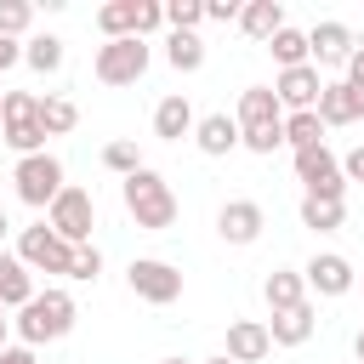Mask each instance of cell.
I'll return each instance as SVG.
<instances>
[{
  "label": "cell",
  "mask_w": 364,
  "mask_h": 364,
  "mask_svg": "<svg viewBox=\"0 0 364 364\" xmlns=\"http://www.w3.org/2000/svg\"><path fill=\"white\" fill-rule=\"evenodd\" d=\"M262 296H267V307H273V313H290V307H301V301H307V279H301V273H290V267H273V273H267V284H262Z\"/></svg>",
  "instance_id": "cell-22"
},
{
  "label": "cell",
  "mask_w": 364,
  "mask_h": 364,
  "mask_svg": "<svg viewBox=\"0 0 364 364\" xmlns=\"http://www.w3.org/2000/svg\"><path fill=\"white\" fill-rule=\"evenodd\" d=\"M262 228H267V216H262L256 199H228V205L216 210V233H222V245H256Z\"/></svg>",
  "instance_id": "cell-11"
},
{
  "label": "cell",
  "mask_w": 364,
  "mask_h": 364,
  "mask_svg": "<svg viewBox=\"0 0 364 364\" xmlns=\"http://www.w3.org/2000/svg\"><path fill=\"white\" fill-rule=\"evenodd\" d=\"M318 119H324V125H353V119H358V91H353L347 80H324Z\"/></svg>",
  "instance_id": "cell-21"
},
{
  "label": "cell",
  "mask_w": 364,
  "mask_h": 364,
  "mask_svg": "<svg viewBox=\"0 0 364 364\" xmlns=\"http://www.w3.org/2000/svg\"><path fill=\"white\" fill-rule=\"evenodd\" d=\"M125 284H131V296H142L148 307H171V301L182 296V273H176L171 262H159V256H136V262L125 267Z\"/></svg>",
  "instance_id": "cell-8"
},
{
  "label": "cell",
  "mask_w": 364,
  "mask_h": 364,
  "mask_svg": "<svg viewBox=\"0 0 364 364\" xmlns=\"http://www.w3.org/2000/svg\"><path fill=\"white\" fill-rule=\"evenodd\" d=\"M165 63H171L176 74H199V68H205V40H199V34H171V40H165Z\"/></svg>",
  "instance_id": "cell-25"
},
{
  "label": "cell",
  "mask_w": 364,
  "mask_h": 364,
  "mask_svg": "<svg viewBox=\"0 0 364 364\" xmlns=\"http://www.w3.org/2000/svg\"><path fill=\"white\" fill-rule=\"evenodd\" d=\"M273 97H279V108H290V114H307V108H318V97H324L318 63H301V68H279V80H273Z\"/></svg>",
  "instance_id": "cell-10"
},
{
  "label": "cell",
  "mask_w": 364,
  "mask_h": 364,
  "mask_svg": "<svg viewBox=\"0 0 364 364\" xmlns=\"http://www.w3.org/2000/svg\"><path fill=\"white\" fill-rule=\"evenodd\" d=\"M23 63H28L34 74H57V68H63V40H57V34H34V40L23 46Z\"/></svg>",
  "instance_id": "cell-28"
},
{
  "label": "cell",
  "mask_w": 364,
  "mask_h": 364,
  "mask_svg": "<svg viewBox=\"0 0 364 364\" xmlns=\"http://www.w3.org/2000/svg\"><path fill=\"white\" fill-rule=\"evenodd\" d=\"M307 46H313V57L318 63H347L353 51H358V40H353V28L347 23H318V28H307Z\"/></svg>",
  "instance_id": "cell-15"
},
{
  "label": "cell",
  "mask_w": 364,
  "mask_h": 364,
  "mask_svg": "<svg viewBox=\"0 0 364 364\" xmlns=\"http://www.w3.org/2000/svg\"><path fill=\"white\" fill-rule=\"evenodd\" d=\"M347 85H353V91H364V46L347 57Z\"/></svg>",
  "instance_id": "cell-38"
},
{
  "label": "cell",
  "mask_w": 364,
  "mask_h": 364,
  "mask_svg": "<svg viewBox=\"0 0 364 364\" xmlns=\"http://www.w3.org/2000/svg\"><path fill=\"white\" fill-rule=\"evenodd\" d=\"M0 364H40V358H34V347H6Z\"/></svg>",
  "instance_id": "cell-40"
},
{
  "label": "cell",
  "mask_w": 364,
  "mask_h": 364,
  "mask_svg": "<svg viewBox=\"0 0 364 364\" xmlns=\"http://www.w3.org/2000/svg\"><path fill=\"white\" fill-rule=\"evenodd\" d=\"M301 279H307L313 296H347V290H353V262L336 256V250H318V256L301 267Z\"/></svg>",
  "instance_id": "cell-12"
},
{
  "label": "cell",
  "mask_w": 364,
  "mask_h": 364,
  "mask_svg": "<svg viewBox=\"0 0 364 364\" xmlns=\"http://www.w3.org/2000/svg\"><path fill=\"white\" fill-rule=\"evenodd\" d=\"M6 228H11V222H6V210H0V239H6Z\"/></svg>",
  "instance_id": "cell-43"
},
{
  "label": "cell",
  "mask_w": 364,
  "mask_h": 364,
  "mask_svg": "<svg viewBox=\"0 0 364 364\" xmlns=\"http://www.w3.org/2000/svg\"><path fill=\"white\" fill-rule=\"evenodd\" d=\"M102 165H108V171H119V176H136V171H142L136 142H108V148H102Z\"/></svg>",
  "instance_id": "cell-32"
},
{
  "label": "cell",
  "mask_w": 364,
  "mask_h": 364,
  "mask_svg": "<svg viewBox=\"0 0 364 364\" xmlns=\"http://www.w3.org/2000/svg\"><path fill=\"white\" fill-rule=\"evenodd\" d=\"M239 28H245L250 40H273V34L284 28V6H279V0H250V6L239 11Z\"/></svg>",
  "instance_id": "cell-23"
},
{
  "label": "cell",
  "mask_w": 364,
  "mask_h": 364,
  "mask_svg": "<svg viewBox=\"0 0 364 364\" xmlns=\"http://www.w3.org/2000/svg\"><path fill=\"white\" fill-rule=\"evenodd\" d=\"M267 353H273V336H267L262 318H233L228 324V358L233 364H262Z\"/></svg>",
  "instance_id": "cell-13"
},
{
  "label": "cell",
  "mask_w": 364,
  "mask_h": 364,
  "mask_svg": "<svg viewBox=\"0 0 364 364\" xmlns=\"http://www.w3.org/2000/svg\"><path fill=\"white\" fill-rule=\"evenodd\" d=\"M125 210H131V222L136 228H148V233H165L171 222H176V193H171V182L159 176V171H136V176H125Z\"/></svg>",
  "instance_id": "cell-2"
},
{
  "label": "cell",
  "mask_w": 364,
  "mask_h": 364,
  "mask_svg": "<svg viewBox=\"0 0 364 364\" xmlns=\"http://www.w3.org/2000/svg\"><path fill=\"white\" fill-rule=\"evenodd\" d=\"M91 68H97L102 85H136L148 74V40H136V34L131 40H102Z\"/></svg>",
  "instance_id": "cell-6"
},
{
  "label": "cell",
  "mask_w": 364,
  "mask_h": 364,
  "mask_svg": "<svg viewBox=\"0 0 364 364\" xmlns=\"http://www.w3.org/2000/svg\"><path fill=\"white\" fill-rule=\"evenodd\" d=\"M46 228H51L57 239H68V245H91V228H97V199H91L85 188H74V182H68V188L51 199Z\"/></svg>",
  "instance_id": "cell-5"
},
{
  "label": "cell",
  "mask_w": 364,
  "mask_h": 364,
  "mask_svg": "<svg viewBox=\"0 0 364 364\" xmlns=\"http://www.w3.org/2000/svg\"><path fill=\"white\" fill-rule=\"evenodd\" d=\"M193 108H188V97L182 91H171V97H159V108H154V136H165V142H182V136H193Z\"/></svg>",
  "instance_id": "cell-16"
},
{
  "label": "cell",
  "mask_w": 364,
  "mask_h": 364,
  "mask_svg": "<svg viewBox=\"0 0 364 364\" xmlns=\"http://www.w3.org/2000/svg\"><path fill=\"white\" fill-rule=\"evenodd\" d=\"M205 364H233V358H228V353H222V358H205Z\"/></svg>",
  "instance_id": "cell-44"
},
{
  "label": "cell",
  "mask_w": 364,
  "mask_h": 364,
  "mask_svg": "<svg viewBox=\"0 0 364 364\" xmlns=\"http://www.w3.org/2000/svg\"><path fill=\"white\" fill-rule=\"evenodd\" d=\"M165 23H171V34H193L205 23V0H171L165 6Z\"/></svg>",
  "instance_id": "cell-30"
},
{
  "label": "cell",
  "mask_w": 364,
  "mask_h": 364,
  "mask_svg": "<svg viewBox=\"0 0 364 364\" xmlns=\"http://www.w3.org/2000/svg\"><path fill=\"white\" fill-rule=\"evenodd\" d=\"M341 176H347V182H364V142H358V148L341 159Z\"/></svg>",
  "instance_id": "cell-37"
},
{
  "label": "cell",
  "mask_w": 364,
  "mask_h": 364,
  "mask_svg": "<svg viewBox=\"0 0 364 364\" xmlns=\"http://www.w3.org/2000/svg\"><path fill=\"white\" fill-rule=\"evenodd\" d=\"M17 256H23V267L28 273H74V245L68 239H57L46 222L40 228H23V239H17Z\"/></svg>",
  "instance_id": "cell-7"
},
{
  "label": "cell",
  "mask_w": 364,
  "mask_h": 364,
  "mask_svg": "<svg viewBox=\"0 0 364 364\" xmlns=\"http://www.w3.org/2000/svg\"><path fill=\"white\" fill-rule=\"evenodd\" d=\"M159 364H182V358H159Z\"/></svg>",
  "instance_id": "cell-45"
},
{
  "label": "cell",
  "mask_w": 364,
  "mask_h": 364,
  "mask_svg": "<svg viewBox=\"0 0 364 364\" xmlns=\"http://www.w3.org/2000/svg\"><path fill=\"white\" fill-rule=\"evenodd\" d=\"M267 51H273V63H279V68H301V63L313 57L307 34H301V28H290V23H284V28H279V34L267 40Z\"/></svg>",
  "instance_id": "cell-24"
},
{
  "label": "cell",
  "mask_w": 364,
  "mask_h": 364,
  "mask_svg": "<svg viewBox=\"0 0 364 364\" xmlns=\"http://www.w3.org/2000/svg\"><path fill=\"white\" fill-rule=\"evenodd\" d=\"M159 23H165V6H159V0H142V17H136V34H154Z\"/></svg>",
  "instance_id": "cell-36"
},
{
  "label": "cell",
  "mask_w": 364,
  "mask_h": 364,
  "mask_svg": "<svg viewBox=\"0 0 364 364\" xmlns=\"http://www.w3.org/2000/svg\"><path fill=\"white\" fill-rule=\"evenodd\" d=\"M341 216H347V205L341 199H301V228H313V233H336L341 228Z\"/></svg>",
  "instance_id": "cell-27"
},
{
  "label": "cell",
  "mask_w": 364,
  "mask_h": 364,
  "mask_svg": "<svg viewBox=\"0 0 364 364\" xmlns=\"http://www.w3.org/2000/svg\"><path fill=\"white\" fill-rule=\"evenodd\" d=\"M284 142L301 154V148H324V119H318V108H307V114H290L284 119Z\"/></svg>",
  "instance_id": "cell-26"
},
{
  "label": "cell",
  "mask_w": 364,
  "mask_h": 364,
  "mask_svg": "<svg viewBox=\"0 0 364 364\" xmlns=\"http://www.w3.org/2000/svg\"><path fill=\"white\" fill-rule=\"evenodd\" d=\"M239 11H245L239 0H205V17L210 23H239Z\"/></svg>",
  "instance_id": "cell-35"
},
{
  "label": "cell",
  "mask_w": 364,
  "mask_h": 364,
  "mask_svg": "<svg viewBox=\"0 0 364 364\" xmlns=\"http://www.w3.org/2000/svg\"><path fill=\"white\" fill-rule=\"evenodd\" d=\"M74 318H80L74 296L51 284V290H34V301L11 318V330L23 336V347H40V341H63V336L74 330Z\"/></svg>",
  "instance_id": "cell-1"
},
{
  "label": "cell",
  "mask_w": 364,
  "mask_h": 364,
  "mask_svg": "<svg viewBox=\"0 0 364 364\" xmlns=\"http://www.w3.org/2000/svg\"><path fill=\"white\" fill-rule=\"evenodd\" d=\"M0 125H6V142L17 148V159L46 154V125H40V97L34 91H6L0 97Z\"/></svg>",
  "instance_id": "cell-3"
},
{
  "label": "cell",
  "mask_w": 364,
  "mask_h": 364,
  "mask_svg": "<svg viewBox=\"0 0 364 364\" xmlns=\"http://www.w3.org/2000/svg\"><path fill=\"white\" fill-rule=\"evenodd\" d=\"M239 142H245L250 154H273V148H284V125H256V131H239Z\"/></svg>",
  "instance_id": "cell-33"
},
{
  "label": "cell",
  "mask_w": 364,
  "mask_h": 364,
  "mask_svg": "<svg viewBox=\"0 0 364 364\" xmlns=\"http://www.w3.org/2000/svg\"><path fill=\"white\" fill-rule=\"evenodd\" d=\"M11 182H17V199H23V205H34V210H51V199L68 188V182H63V159H57V154H28V159H17Z\"/></svg>",
  "instance_id": "cell-4"
},
{
  "label": "cell",
  "mask_w": 364,
  "mask_h": 364,
  "mask_svg": "<svg viewBox=\"0 0 364 364\" xmlns=\"http://www.w3.org/2000/svg\"><path fill=\"white\" fill-rule=\"evenodd\" d=\"M353 353H358V364H364V330H358V341H353Z\"/></svg>",
  "instance_id": "cell-42"
},
{
  "label": "cell",
  "mask_w": 364,
  "mask_h": 364,
  "mask_svg": "<svg viewBox=\"0 0 364 364\" xmlns=\"http://www.w3.org/2000/svg\"><path fill=\"white\" fill-rule=\"evenodd\" d=\"M40 125H46V136H68L80 125V108L68 97H40Z\"/></svg>",
  "instance_id": "cell-29"
},
{
  "label": "cell",
  "mask_w": 364,
  "mask_h": 364,
  "mask_svg": "<svg viewBox=\"0 0 364 364\" xmlns=\"http://www.w3.org/2000/svg\"><path fill=\"white\" fill-rule=\"evenodd\" d=\"M34 301V273L23 267V256H6L0 250V307H28Z\"/></svg>",
  "instance_id": "cell-19"
},
{
  "label": "cell",
  "mask_w": 364,
  "mask_h": 364,
  "mask_svg": "<svg viewBox=\"0 0 364 364\" xmlns=\"http://www.w3.org/2000/svg\"><path fill=\"white\" fill-rule=\"evenodd\" d=\"M256 125H284V108H279L273 85H245L239 91V131H256Z\"/></svg>",
  "instance_id": "cell-14"
},
{
  "label": "cell",
  "mask_w": 364,
  "mask_h": 364,
  "mask_svg": "<svg viewBox=\"0 0 364 364\" xmlns=\"http://www.w3.org/2000/svg\"><path fill=\"white\" fill-rule=\"evenodd\" d=\"M11 63H23V46H17V40H6V34H0V74H6V68H11Z\"/></svg>",
  "instance_id": "cell-39"
},
{
  "label": "cell",
  "mask_w": 364,
  "mask_h": 364,
  "mask_svg": "<svg viewBox=\"0 0 364 364\" xmlns=\"http://www.w3.org/2000/svg\"><path fill=\"white\" fill-rule=\"evenodd\" d=\"M136 17H142V0H108V6H97L102 40H131V34H136ZM136 40H142V34H136Z\"/></svg>",
  "instance_id": "cell-20"
},
{
  "label": "cell",
  "mask_w": 364,
  "mask_h": 364,
  "mask_svg": "<svg viewBox=\"0 0 364 364\" xmlns=\"http://www.w3.org/2000/svg\"><path fill=\"white\" fill-rule=\"evenodd\" d=\"M313 330H318V318H313V301H301V307H290V313H273V318H267V336H273V347H301Z\"/></svg>",
  "instance_id": "cell-18"
},
{
  "label": "cell",
  "mask_w": 364,
  "mask_h": 364,
  "mask_svg": "<svg viewBox=\"0 0 364 364\" xmlns=\"http://www.w3.org/2000/svg\"><path fill=\"white\" fill-rule=\"evenodd\" d=\"M28 23H34V6H28V0H0V34H6V40H17Z\"/></svg>",
  "instance_id": "cell-31"
},
{
  "label": "cell",
  "mask_w": 364,
  "mask_h": 364,
  "mask_svg": "<svg viewBox=\"0 0 364 364\" xmlns=\"http://www.w3.org/2000/svg\"><path fill=\"white\" fill-rule=\"evenodd\" d=\"M296 182H301L313 199H341V193H347L341 159H336L330 148H301V154H296Z\"/></svg>",
  "instance_id": "cell-9"
},
{
  "label": "cell",
  "mask_w": 364,
  "mask_h": 364,
  "mask_svg": "<svg viewBox=\"0 0 364 364\" xmlns=\"http://www.w3.org/2000/svg\"><path fill=\"white\" fill-rule=\"evenodd\" d=\"M193 142H199V154L222 159V154L239 148V119H228V114H205V119L193 125Z\"/></svg>",
  "instance_id": "cell-17"
},
{
  "label": "cell",
  "mask_w": 364,
  "mask_h": 364,
  "mask_svg": "<svg viewBox=\"0 0 364 364\" xmlns=\"http://www.w3.org/2000/svg\"><path fill=\"white\" fill-rule=\"evenodd\" d=\"M97 273H102V250H97V245H74V273H68V279L91 284Z\"/></svg>",
  "instance_id": "cell-34"
},
{
  "label": "cell",
  "mask_w": 364,
  "mask_h": 364,
  "mask_svg": "<svg viewBox=\"0 0 364 364\" xmlns=\"http://www.w3.org/2000/svg\"><path fill=\"white\" fill-rule=\"evenodd\" d=\"M6 336H11V318H6V307H0V353H6Z\"/></svg>",
  "instance_id": "cell-41"
}]
</instances>
